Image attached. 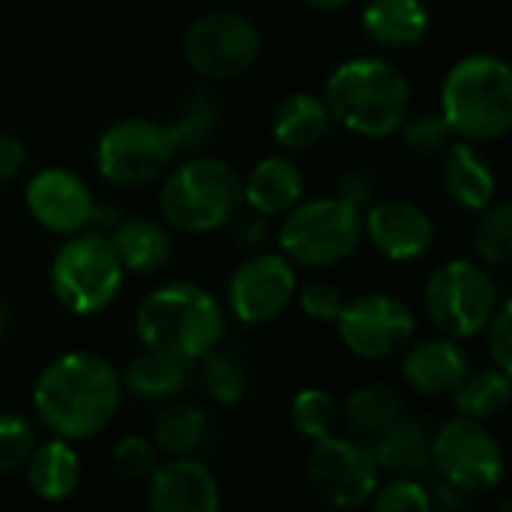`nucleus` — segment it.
Returning a JSON list of instances; mask_svg holds the SVG:
<instances>
[{"mask_svg": "<svg viewBox=\"0 0 512 512\" xmlns=\"http://www.w3.org/2000/svg\"><path fill=\"white\" fill-rule=\"evenodd\" d=\"M6 327H9V312H6V306H3V300H0V336L6 333Z\"/></svg>", "mask_w": 512, "mask_h": 512, "instance_id": "obj_45", "label": "nucleus"}, {"mask_svg": "<svg viewBox=\"0 0 512 512\" xmlns=\"http://www.w3.org/2000/svg\"><path fill=\"white\" fill-rule=\"evenodd\" d=\"M156 444L153 438H144V435H126L114 444L111 450V462H114V471L123 477V480H147L153 474V468L159 465L156 462Z\"/></svg>", "mask_w": 512, "mask_h": 512, "instance_id": "obj_36", "label": "nucleus"}, {"mask_svg": "<svg viewBox=\"0 0 512 512\" xmlns=\"http://www.w3.org/2000/svg\"><path fill=\"white\" fill-rule=\"evenodd\" d=\"M306 480L324 504L339 510H360L372 501L381 483V468L366 441L333 432L315 441Z\"/></svg>", "mask_w": 512, "mask_h": 512, "instance_id": "obj_10", "label": "nucleus"}, {"mask_svg": "<svg viewBox=\"0 0 512 512\" xmlns=\"http://www.w3.org/2000/svg\"><path fill=\"white\" fill-rule=\"evenodd\" d=\"M219 117H222L219 99L207 87H195L177 105V111L171 114L165 129H168L177 153H198L213 141Z\"/></svg>", "mask_w": 512, "mask_h": 512, "instance_id": "obj_28", "label": "nucleus"}, {"mask_svg": "<svg viewBox=\"0 0 512 512\" xmlns=\"http://www.w3.org/2000/svg\"><path fill=\"white\" fill-rule=\"evenodd\" d=\"M501 303L498 282L483 264L453 258L441 264L423 288L429 321L450 339H474L486 330Z\"/></svg>", "mask_w": 512, "mask_h": 512, "instance_id": "obj_8", "label": "nucleus"}, {"mask_svg": "<svg viewBox=\"0 0 512 512\" xmlns=\"http://www.w3.org/2000/svg\"><path fill=\"white\" fill-rule=\"evenodd\" d=\"M336 195H339L342 201L354 204L357 210H366L369 201L375 198V180H372L369 171H360V168L345 171V174L339 177V183H336Z\"/></svg>", "mask_w": 512, "mask_h": 512, "instance_id": "obj_40", "label": "nucleus"}, {"mask_svg": "<svg viewBox=\"0 0 512 512\" xmlns=\"http://www.w3.org/2000/svg\"><path fill=\"white\" fill-rule=\"evenodd\" d=\"M432 468L441 480L477 498L501 486L504 450L483 420L459 414L432 435Z\"/></svg>", "mask_w": 512, "mask_h": 512, "instance_id": "obj_9", "label": "nucleus"}, {"mask_svg": "<svg viewBox=\"0 0 512 512\" xmlns=\"http://www.w3.org/2000/svg\"><path fill=\"white\" fill-rule=\"evenodd\" d=\"M210 435L207 414L189 402H171L153 423V444L168 456H195Z\"/></svg>", "mask_w": 512, "mask_h": 512, "instance_id": "obj_29", "label": "nucleus"}, {"mask_svg": "<svg viewBox=\"0 0 512 512\" xmlns=\"http://www.w3.org/2000/svg\"><path fill=\"white\" fill-rule=\"evenodd\" d=\"M489 336V357L501 372H512V306L510 300H501L492 321L483 330Z\"/></svg>", "mask_w": 512, "mask_h": 512, "instance_id": "obj_39", "label": "nucleus"}, {"mask_svg": "<svg viewBox=\"0 0 512 512\" xmlns=\"http://www.w3.org/2000/svg\"><path fill=\"white\" fill-rule=\"evenodd\" d=\"M165 183L159 189V213L165 225L183 234H207L231 222L237 216L240 198V174L216 159V156H192L177 168L165 171Z\"/></svg>", "mask_w": 512, "mask_h": 512, "instance_id": "obj_5", "label": "nucleus"}, {"mask_svg": "<svg viewBox=\"0 0 512 512\" xmlns=\"http://www.w3.org/2000/svg\"><path fill=\"white\" fill-rule=\"evenodd\" d=\"M120 402V372L90 351L60 354L33 384V411L39 423L66 441H87L105 432L114 423Z\"/></svg>", "mask_w": 512, "mask_h": 512, "instance_id": "obj_1", "label": "nucleus"}, {"mask_svg": "<svg viewBox=\"0 0 512 512\" xmlns=\"http://www.w3.org/2000/svg\"><path fill=\"white\" fill-rule=\"evenodd\" d=\"M426 495H429V510L456 512L474 504V498H471V495H465L462 489L450 486V483H447V480H441V477H438L435 483H429V486H426Z\"/></svg>", "mask_w": 512, "mask_h": 512, "instance_id": "obj_42", "label": "nucleus"}, {"mask_svg": "<svg viewBox=\"0 0 512 512\" xmlns=\"http://www.w3.org/2000/svg\"><path fill=\"white\" fill-rule=\"evenodd\" d=\"M183 54L195 75L207 81H231L255 66L261 54V33L246 15L234 9H213L192 21L183 39Z\"/></svg>", "mask_w": 512, "mask_h": 512, "instance_id": "obj_11", "label": "nucleus"}, {"mask_svg": "<svg viewBox=\"0 0 512 512\" xmlns=\"http://www.w3.org/2000/svg\"><path fill=\"white\" fill-rule=\"evenodd\" d=\"M30 216L51 234L84 231L93 219V195L87 183L66 168H42L24 189Z\"/></svg>", "mask_w": 512, "mask_h": 512, "instance_id": "obj_15", "label": "nucleus"}, {"mask_svg": "<svg viewBox=\"0 0 512 512\" xmlns=\"http://www.w3.org/2000/svg\"><path fill=\"white\" fill-rule=\"evenodd\" d=\"M24 471L30 492L48 504L66 501L81 483V459L72 444L57 435L33 447L30 459L24 462Z\"/></svg>", "mask_w": 512, "mask_h": 512, "instance_id": "obj_23", "label": "nucleus"}, {"mask_svg": "<svg viewBox=\"0 0 512 512\" xmlns=\"http://www.w3.org/2000/svg\"><path fill=\"white\" fill-rule=\"evenodd\" d=\"M324 102L333 123L348 132L360 138H390L411 111V87L390 60L354 57L330 72Z\"/></svg>", "mask_w": 512, "mask_h": 512, "instance_id": "obj_2", "label": "nucleus"}, {"mask_svg": "<svg viewBox=\"0 0 512 512\" xmlns=\"http://www.w3.org/2000/svg\"><path fill=\"white\" fill-rule=\"evenodd\" d=\"M276 243L282 255L309 270L336 267L363 243V210L339 195L297 201L279 225Z\"/></svg>", "mask_w": 512, "mask_h": 512, "instance_id": "obj_6", "label": "nucleus"}, {"mask_svg": "<svg viewBox=\"0 0 512 512\" xmlns=\"http://www.w3.org/2000/svg\"><path fill=\"white\" fill-rule=\"evenodd\" d=\"M201 387L216 405H237L249 390V372L237 354L219 351V345H216L213 351L204 354Z\"/></svg>", "mask_w": 512, "mask_h": 512, "instance_id": "obj_31", "label": "nucleus"}, {"mask_svg": "<svg viewBox=\"0 0 512 512\" xmlns=\"http://www.w3.org/2000/svg\"><path fill=\"white\" fill-rule=\"evenodd\" d=\"M240 198L249 210L267 219L285 216L303 198V174L288 156H264L249 177L240 180Z\"/></svg>", "mask_w": 512, "mask_h": 512, "instance_id": "obj_20", "label": "nucleus"}, {"mask_svg": "<svg viewBox=\"0 0 512 512\" xmlns=\"http://www.w3.org/2000/svg\"><path fill=\"white\" fill-rule=\"evenodd\" d=\"M381 471L393 477H423L432 468V432L414 417H399L375 441H369Z\"/></svg>", "mask_w": 512, "mask_h": 512, "instance_id": "obj_21", "label": "nucleus"}, {"mask_svg": "<svg viewBox=\"0 0 512 512\" xmlns=\"http://www.w3.org/2000/svg\"><path fill=\"white\" fill-rule=\"evenodd\" d=\"M363 237H369L375 252L387 261L405 264L429 252L435 240V225L420 204L408 198H390L375 201L363 213Z\"/></svg>", "mask_w": 512, "mask_h": 512, "instance_id": "obj_16", "label": "nucleus"}, {"mask_svg": "<svg viewBox=\"0 0 512 512\" xmlns=\"http://www.w3.org/2000/svg\"><path fill=\"white\" fill-rule=\"evenodd\" d=\"M360 24L381 48H411L429 33V9L423 0H369Z\"/></svg>", "mask_w": 512, "mask_h": 512, "instance_id": "obj_24", "label": "nucleus"}, {"mask_svg": "<svg viewBox=\"0 0 512 512\" xmlns=\"http://www.w3.org/2000/svg\"><path fill=\"white\" fill-rule=\"evenodd\" d=\"M123 270L129 273H156L162 270L168 261H171V234L153 222V219H126V222H117L114 231L108 234Z\"/></svg>", "mask_w": 512, "mask_h": 512, "instance_id": "obj_26", "label": "nucleus"}, {"mask_svg": "<svg viewBox=\"0 0 512 512\" xmlns=\"http://www.w3.org/2000/svg\"><path fill=\"white\" fill-rule=\"evenodd\" d=\"M450 396L462 417H474V420L498 417L510 405V372H501L498 366L477 369V372L468 369V375L459 381V387Z\"/></svg>", "mask_w": 512, "mask_h": 512, "instance_id": "obj_30", "label": "nucleus"}, {"mask_svg": "<svg viewBox=\"0 0 512 512\" xmlns=\"http://www.w3.org/2000/svg\"><path fill=\"white\" fill-rule=\"evenodd\" d=\"M309 6H315V9H339V6H345L348 0H306Z\"/></svg>", "mask_w": 512, "mask_h": 512, "instance_id": "obj_44", "label": "nucleus"}, {"mask_svg": "<svg viewBox=\"0 0 512 512\" xmlns=\"http://www.w3.org/2000/svg\"><path fill=\"white\" fill-rule=\"evenodd\" d=\"M399 132L405 147L417 156H435L450 144V126L444 123L441 111H420L414 117L408 114Z\"/></svg>", "mask_w": 512, "mask_h": 512, "instance_id": "obj_35", "label": "nucleus"}, {"mask_svg": "<svg viewBox=\"0 0 512 512\" xmlns=\"http://www.w3.org/2000/svg\"><path fill=\"white\" fill-rule=\"evenodd\" d=\"M288 417H291V426L309 441H321V438H327V435H333L339 429V405L321 387L300 390L291 399Z\"/></svg>", "mask_w": 512, "mask_h": 512, "instance_id": "obj_33", "label": "nucleus"}, {"mask_svg": "<svg viewBox=\"0 0 512 512\" xmlns=\"http://www.w3.org/2000/svg\"><path fill=\"white\" fill-rule=\"evenodd\" d=\"M231 219H234V216H231ZM231 237H234V243H237L240 249H246V252H258V249L267 243V237H270L267 216H261V213L249 210L246 216L234 219V225H231Z\"/></svg>", "mask_w": 512, "mask_h": 512, "instance_id": "obj_41", "label": "nucleus"}, {"mask_svg": "<svg viewBox=\"0 0 512 512\" xmlns=\"http://www.w3.org/2000/svg\"><path fill=\"white\" fill-rule=\"evenodd\" d=\"M123 264L99 231H75L51 261V291L72 315H96L114 303L123 285Z\"/></svg>", "mask_w": 512, "mask_h": 512, "instance_id": "obj_7", "label": "nucleus"}, {"mask_svg": "<svg viewBox=\"0 0 512 512\" xmlns=\"http://www.w3.org/2000/svg\"><path fill=\"white\" fill-rule=\"evenodd\" d=\"M474 249L483 264L504 267L512 258V207L510 201H492L480 210L474 225Z\"/></svg>", "mask_w": 512, "mask_h": 512, "instance_id": "obj_32", "label": "nucleus"}, {"mask_svg": "<svg viewBox=\"0 0 512 512\" xmlns=\"http://www.w3.org/2000/svg\"><path fill=\"white\" fill-rule=\"evenodd\" d=\"M192 381V360L147 348L144 354L132 357L120 375L123 390H129L138 399L162 402L180 396Z\"/></svg>", "mask_w": 512, "mask_h": 512, "instance_id": "obj_22", "label": "nucleus"}, {"mask_svg": "<svg viewBox=\"0 0 512 512\" xmlns=\"http://www.w3.org/2000/svg\"><path fill=\"white\" fill-rule=\"evenodd\" d=\"M147 504L156 512H216L219 483L198 459L171 456V462L153 468Z\"/></svg>", "mask_w": 512, "mask_h": 512, "instance_id": "obj_17", "label": "nucleus"}, {"mask_svg": "<svg viewBox=\"0 0 512 512\" xmlns=\"http://www.w3.org/2000/svg\"><path fill=\"white\" fill-rule=\"evenodd\" d=\"M39 444L33 423L18 411H0V474L24 468Z\"/></svg>", "mask_w": 512, "mask_h": 512, "instance_id": "obj_34", "label": "nucleus"}, {"mask_svg": "<svg viewBox=\"0 0 512 512\" xmlns=\"http://www.w3.org/2000/svg\"><path fill=\"white\" fill-rule=\"evenodd\" d=\"M24 159H27L24 144L18 138L6 135V132H0V183L15 180L21 174V168H24Z\"/></svg>", "mask_w": 512, "mask_h": 512, "instance_id": "obj_43", "label": "nucleus"}, {"mask_svg": "<svg viewBox=\"0 0 512 512\" xmlns=\"http://www.w3.org/2000/svg\"><path fill=\"white\" fill-rule=\"evenodd\" d=\"M441 153V189L456 207L480 213L495 201V171L471 141L459 138Z\"/></svg>", "mask_w": 512, "mask_h": 512, "instance_id": "obj_19", "label": "nucleus"}, {"mask_svg": "<svg viewBox=\"0 0 512 512\" xmlns=\"http://www.w3.org/2000/svg\"><path fill=\"white\" fill-rule=\"evenodd\" d=\"M177 159V147L162 123L120 120L96 144V171L123 189L147 186L159 180Z\"/></svg>", "mask_w": 512, "mask_h": 512, "instance_id": "obj_12", "label": "nucleus"}, {"mask_svg": "<svg viewBox=\"0 0 512 512\" xmlns=\"http://www.w3.org/2000/svg\"><path fill=\"white\" fill-rule=\"evenodd\" d=\"M405 414V405L396 390L384 384H369L354 390L345 405L339 408V423L348 426V432L360 441H375L384 429H390Z\"/></svg>", "mask_w": 512, "mask_h": 512, "instance_id": "obj_27", "label": "nucleus"}, {"mask_svg": "<svg viewBox=\"0 0 512 512\" xmlns=\"http://www.w3.org/2000/svg\"><path fill=\"white\" fill-rule=\"evenodd\" d=\"M378 512H429V495L420 477H393L390 483H378L372 501Z\"/></svg>", "mask_w": 512, "mask_h": 512, "instance_id": "obj_37", "label": "nucleus"}, {"mask_svg": "<svg viewBox=\"0 0 512 512\" xmlns=\"http://www.w3.org/2000/svg\"><path fill=\"white\" fill-rule=\"evenodd\" d=\"M468 354L459 345V339H429L414 348H408L402 375L411 390L420 396H450L459 381L468 375Z\"/></svg>", "mask_w": 512, "mask_h": 512, "instance_id": "obj_18", "label": "nucleus"}, {"mask_svg": "<svg viewBox=\"0 0 512 512\" xmlns=\"http://www.w3.org/2000/svg\"><path fill=\"white\" fill-rule=\"evenodd\" d=\"M294 297H297L303 315L312 318V321H321V324H336V318H339V312L345 306L342 291L336 285H330V282H309Z\"/></svg>", "mask_w": 512, "mask_h": 512, "instance_id": "obj_38", "label": "nucleus"}, {"mask_svg": "<svg viewBox=\"0 0 512 512\" xmlns=\"http://www.w3.org/2000/svg\"><path fill=\"white\" fill-rule=\"evenodd\" d=\"M330 129H333L330 108H327L324 96H315V93L285 96L270 120V132H273L276 144L291 153L315 147L321 138H327Z\"/></svg>", "mask_w": 512, "mask_h": 512, "instance_id": "obj_25", "label": "nucleus"}, {"mask_svg": "<svg viewBox=\"0 0 512 512\" xmlns=\"http://www.w3.org/2000/svg\"><path fill=\"white\" fill-rule=\"evenodd\" d=\"M297 294L294 264L282 252H252L228 279V309L243 324L276 321Z\"/></svg>", "mask_w": 512, "mask_h": 512, "instance_id": "obj_14", "label": "nucleus"}, {"mask_svg": "<svg viewBox=\"0 0 512 512\" xmlns=\"http://www.w3.org/2000/svg\"><path fill=\"white\" fill-rule=\"evenodd\" d=\"M441 117L450 135L486 144L507 135L512 123V72L498 54L456 60L441 84Z\"/></svg>", "mask_w": 512, "mask_h": 512, "instance_id": "obj_3", "label": "nucleus"}, {"mask_svg": "<svg viewBox=\"0 0 512 512\" xmlns=\"http://www.w3.org/2000/svg\"><path fill=\"white\" fill-rule=\"evenodd\" d=\"M135 333L144 348L198 360L222 342L225 312L207 288L195 282H165L141 300Z\"/></svg>", "mask_w": 512, "mask_h": 512, "instance_id": "obj_4", "label": "nucleus"}, {"mask_svg": "<svg viewBox=\"0 0 512 512\" xmlns=\"http://www.w3.org/2000/svg\"><path fill=\"white\" fill-rule=\"evenodd\" d=\"M342 345L363 360H387L414 342L417 318L408 303L390 294H360L336 318Z\"/></svg>", "mask_w": 512, "mask_h": 512, "instance_id": "obj_13", "label": "nucleus"}]
</instances>
